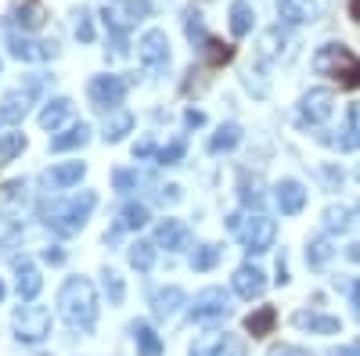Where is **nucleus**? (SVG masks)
I'll use <instances>...</instances> for the list:
<instances>
[{
    "label": "nucleus",
    "mask_w": 360,
    "mask_h": 356,
    "mask_svg": "<svg viewBox=\"0 0 360 356\" xmlns=\"http://www.w3.org/2000/svg\"><path fill=\"white\" fill-rule=\"evenodd\" d=\"M58 310H62L69 328L90 331L98 324V291L86 277H69L58 291Z\"/></svg>",
    "instance_id": "f257e3e1"
},
{
    "label": "nucleus",
    "mask_w": 360,
    "mask_h": 356,
    "mask_svg": "<svg viewBox=\"0 0 360 356\" xmlns=\"http://www.w3.org/2000/svg\"><path fill=\"white\" fill-rule=\"evenodd\" d=\"M94 205H98V195L94 191H83V195H76L69 202H51V205H44V223L54 234L72 237V234L83 230V223H86V216H90Z\"/></svg>",
    "instance_id": "f03ea898"
},
{
    "label": "nucleus",
    "mask_w": 360,
    "mask_h": 356,
    "mask_svg": "<svg viewBox=\"0 0 360 356\" xmlns=\"http://www.w3.org/2000/svg\"><path fill=\"white\" fill-rule=\"evenodd\" d=\"M314 69L321 76L339 79V86H346V91H356L360 86V58L349 47H342V44H324L314 54Z\"/></svg>",
    "instance_id": "7ed1b4c3"
},
{
    "label": "nucleus",
    "mask_w": 360,
    "mask_h": 356,
    "mask_svg": "<svg viewBox=\"0 0 360 356\" xmlns=\"http://www.w3.org/2000/svg\"><path fill=\"white\" fill-rule=\"evenodd\" d=\"M227 227H231V234H238V242H242L252 256H259V252H266L270 245H274V237H278V227H274V220H266L263 213H256V216H231L227 220Z\"/></svg>",
    "instance_id": "20e7f679"
},
{
    "label": "nucleus",
    "mask_w": 360,
    "mask_h": 356,
    "mask_svg": "<svg viewBox=\"0 0 360 356\" xmlns=\"http://www.w3.org/2000/svg\"><path fill=\"white\" fill-rule=\"evenodd\" d=\"M148 11H152L148 0H105L101 4V18L115 37H127L141 18H148Z\"/></svg>",
    "instance_id": "39448f33"
},
{
    "label": "nucleus",
    "mask_w": 360,
    "mask_h": 356,
    "mask_svg": "<svg viewBox=\"0 0 360 356\" xmlns=\"http://www.w3.org/2000/svg\"><path fill=\"white\" fill-rule=\"evenodd\" d=\"M15 331L22 342H44L47 331H51V310L44 306H18L15 310Z\"/></svg>",
    "instance_id": "423d86ee"
},
{
    "label": "nucleus",
    "mask_w": 360,
    "mask_h": 356,
    "mask_svg": "<svg viewBox=\"0 0 360 356\" xmlns=\"http://www.w3.org/2000/svg\"><path fill=\"white\" fill-rule=\"evenodd\" d=\"M231 313V295L224 288H205L195 295L191 303V317L195 320H224Z\"/></svg>",
    "instance_id": "0eeeda50"
},
{
    "label": "nucleus",
    "mask_w": 360,
    "mask_h": 356,
    "mask_svg": "<svg viewBox=\"0 0 360 356\" xmlns=\"http://www.w3.org/2000/svg\"><path fill=\"white\" fill-rule=\"evenodd\" d=\"M86 94L90 101H94L98 108H115V105H123L127 98V79H119V76H94L86 86Z\"/></svg>",
    "instance_id": "6e6552de"
},
{
    "label": "nucleus",
    "mask_w": 360,
    "mask_h": 356,
    "mask_svg": "<svg viewBox=\"0 0 360 356\" xmlns=\"http://www.w3.org/2000/svg\"><path fill=\"white\" fill-rule=\"evenodd\" d=\"M137 54H141V65L148 69H166L169 65V40L162 29H148L137 44Z\"/></svg>",
    "instance_id": "1a4fd4ad"
},
{
    "label": "nucleus",
    "mask_w": 360,
    "mask_h": 356,
    "mask_svg": "<svg viewBox=\"0 0 360 356\" xmlns=\"http://www.w3.org/2000/svg\"><path fill=\"white\" fill-rule=\"evenodd\" d=\"M191 356H245V342L238 338V335H205V338H198L195 342V349H191Z\"/></svg>",
    "instance_id": "9d476101"
},
{
    "label": "nucleus",
    "mask_w": 360,
    "mask_h": 356,
    "mask_svg": "<svg viewBox=\"0 0 360 356\" xmlns=\"http://www.w3.org/2000/svg\"><path fill=\"white\" fill-rule=\"evenodd\" d=\"M332 108H335L332 91H310V94H303L299 119H303V123H310V126H317V123H324V119L332 115Z\"/></svg>",
    "instance_id": "9b49d317"
},
{
    "label": "nucleus",
    "mask_w": 360,
    "mask_h": 356,
    "mask_svg": "<svg viewBox=\"0 0 360 356\" xmlns=\"http://www.w3.org/2000/svg\"><path fill=\"white\" fill-rule=\"evenodd\" d=\"M278 11L288 25H307L324 11V0H278Z\"/></svg>",
    "instance_id": "f8f14e48"
},
{
    "label": "nucleus",
    "mask_w": 360,
    "mask_h": 356,
    "mask_svg": "<svg viewBox=\"0 0 360 356\" xmlns=\"http://www.w3.org/2000/svg\"><path fill=\"white\" fill-rule=\"evenodd\" d=\"M11 54L18 58V62H51V58L58 54L54 44H44V40H29V37H11Z\"/></svg>",
    "instance_id": "ddd939ff"
},
{
    "label": "nucleus",
    "mask_w": 360,
    "mask_h": 356,
    "mask_svg": "<svg viewBox=\"0 0 360 356\" xmlns=\"http://www.w3.org/2000/svg\"><path fill=\"white\" fill-rule=\"evenodd\" d=\"M33 94H37V83H29V91H11L0 101V119H4V123H22L29 105H33Z\"/></svg>",
    "instance_id": "4468645a"
},
{
    "label": "nucleus",
    "mask_w": 360,
    "mask_h": 356,
    "mask_svg": "<svg viewBox=\"0 0 360 356\" xmlns=\"http://www.w3.org/2000/svg\"><path fill=\"white\" fill-rule=\"evenodd\" d=\"M263 288H266V281H263L259 266H238L234 270V291L242 295V299H259Z\"/></svg>",
    "instance_id": "2eb2a0df"
},
{
    "label": "nucleus",
    "mask_w": 360,
    "mask_h": 356,
    "mask_svg": "<svg viewBox=\"0 0 360 356\" xmlns=\"http://www.w3.org/2000/svg\"><path fill=\"white\" fill-rule=\"evenodd\" d=\"M274 191H278L274 198H278V205H281V213H285V216L303 213V205H307V187L299 184V180H281Z\"/></svg>",
    "instance_id": "dca6fc26"
},
{
    "label": "nucleus",
    "mask_w": 360,
    "mask_h": 356,
    "mask_svg": "<svg viewBox=\"0 0 360 356\" xmlns=\"http://www.w3.org/2000/svg\"><path fill=\"white\" fill-rule=\"evenodd\" d=\"M295 328H303V331H314V335H339L342 331V324L339 317H321V313H307V310H299L292 317Z\"/></svg>",
    "instance_id": "f3484780"
},
{
    "label": "nucleus",
    "mask_w": 360,
    "mask_h": 356,
    "mask_svg": "<svg viewBox=\"0 0 360 356\" xmlns=\"http://www.w3.org/2000/svg\"><path fill=\"white\" fill-rule=\"evenodd\" d=\"M11 18H15V25L22 29V33H37V29L44 25V18H47V11H44V4H37V0H22V4H15Z\"/></svg>",
    "instance_id": "a211bd4d"
},
{
    "label": "nucleus",
    "mask_w": 360,
    "mask_h": 356,
    "mask_svg": "<svg viewBox=\"0 0 360 356\" xmlns=\"http://www.w3.org/2000/svg\"><path fill=\"white\" fill-rule=\"evenodd\" d=\"M29 198V184L25 180H11L0 191V216H22V205Z\"/></svg>",
    "instance_id": "6ab92c4d"
},
{
    "label": "nucleus",
    "mask_w": 360,
    "mask_h": 356,
    "mask_svg": "<svg viewBox=\"0 0 360 356\" xmlns=\"http://www.w3.org/2000/svg\"><path fill=\"white\" fill-rule=\"evenodd\" d=\"M188 227L180 223V220H166V223H159V230H155V242L162 245V249H169V252H180L188 245Z\"/></svg>",
    "instance_id": "aec40b11"
},
{
    "label": "nucleus",
    "mask_w": 360,
    "mask_h": 356,
    "mask_svg": "<svg viewBox=\"0 0 360 356\" xmlns=\"http://www.w3.org/2000/svg\"><path fill=\"white\" fill-rule=\"evenodd\" d=\"M15 288H18V299L22 303H33L37 295H40V288H44V277H40V270L37 266H18V281H15Z\"/></svg>",
    "instance_id": "412c9836"
},
{
    "label": "nucleus",
    "mask_w": 360,
    "mask_h": 356,
    "mask_svg": "<svg viewBox=\"0 0 360 356\" xmlns=\"http://www.w3.org/2000/svg\"><path fill=\"white\" fill-rule=\"evenodd\" d=\"M274 324H278V310H274V306H259L256 313L245 317V331H249L252 338H263V335L274 331Z\"/></svg>",
    "instance_id": "4be33fe9"
},
{
    "label": "nucleus",
    "mask_w": 360,
    "mask_h": 356,
    "mask_svg": "<svg viewBox=\"0 0 360 356\" xmlns=\"http://www.w3.org/2000/svg\"><path fill=\"white\" fill-rule=\"evenodd\" d=\"M252 22H256V11H252L249 0H234V4H231V33L234 37H249Z\"/></svg>",
    "instance_id": "5701e85b"
},
{
    "label": "nucleus",
    "mask_w": 360,
    "mask_h": 356,
    "mask_svg": "<svg viewBox=\"0 0 360 356\" xmlns=\"http://www.w3.org/2000/svg\"><path fill=\"white\" fill-rule=\"evenodd\" d=\"M198 51H202V58H205L209 69H220V65H227L231 58H234V47L224 44V40H213V37H205V44H202Z\"/></svg>",
    "instance_id": "b1692460"
},
{
    "label": "nucleus",
    "mask_w": 360,
    "mask_h": 356,
    "mask_svg": "<svg viewBox=\"0 0 360 356\" xmlns=\"http://www.w3.org/2000/svg\"><path fill=\"white\" fill-rule=\"evenodd\" d=\"M86 140H90V126L86 123H76V126H69L65 133H58L51 140V152H72V147H83Z\"/></svg>",
    "instance_id": "393cba45"
},
{
    "label": "nucleus",
    "mask_w": 360,
    "mask_h": 356,
    "mask_svg": "<svg viewBox=\"0 0 360 356\" xmlns=\"http://www.w3.org/2000/svg\"><path fill=\"white\" fill-rule=\"evenodd\" d=\"M69 112H72V101H69V98H54V101L40 112V126H44V130H58V126L69 119Z\"/></svg>",
    "instance_id": "a878e982"
},
{
    "label": "nucleus",
    "mask_w": 360,
    "mask_h": 356,
    "mask_svg": "<svg viewBox=\"0 0 360 356\" xmlns=\"http://www.w3.org/2000/svg\"><path fill=\"white\" fill-rule=\"evenodd\" d=\"M134 338H137L141 356H162V338L155 335L152 324H134Z\"/></svg>",
    "instance_id": "bb28decb"
},
{
    "label": "nucleus",
    "mask_w": 360,
    "mask_h": 356,
    "mask_svg": "<svg viewBox=\"0 0 360 356\" xmlns=\"http://www.w3.org/2000/svg\"><path fill=\"white\" fill-rule=\"evenodd\" d=\"M342 152H356L360 147V108L356 105H349V112H346V126H342V137L335 140Z\"/></svg>",
    "instance_id": "cd10ccee"
},
{
    "label": "nucleus",
    "mask_w": 360,
    "mask_h": 356,
    "mask_svg": "<svg viewBox=\"0 0 360 356\" xmlns=\"http://www.w3.org/2000/svg\"><path fill=\"white\" fill-rule=\"evenodd\" d=\"M83 173H86L83 162H62V166L51 169V184H54V187H72V184L83 180Z\"/></svg>",
    "instance_id": "c85d7f7f"
},
{
    "label": "nucleus",
    "mask_w": 360,
    "mask_h": 356,
    "mask_svg": "<svg viewBox=\"0 0 360 356\" xmlns=\"http://www.w3.org/2000/svg\"><path fill=\"white\" fill-rule=\"evenodd\" d=\"M238 140H242V126H238V123H227V126H220V130L213 133V140H209V152H213V155L231 152Z\"/></svg>",
    "instance_id": "c756f323"
},
{
    "label": "nucleus",
    "mask_w": 360,
    "mask_h": 356,
    "mask_svg": "<svg viewBox=\"0 0 360 356\" xmlns=\"http://www.w3.org/2000/svg\"><path fill=\"white\" fill-rule=\"evenodd\" d=\"M184 299H188V295L184 291H180V288H166V291H159L155 295V317H173L180 306H184Z\"/></svg>",
    "instance_id": "7c9ffc66"
},
{
    "label": "nucleus",
    "mask_w": 360,
    "mask_h": 356,
    "mask_svg": "<svg viewBox=\"0 0 360 356\" xmlns=\"http://www.w3.org/2000/svg\"><path fill=\"white\" fill-rule=\"evenodd\" d=\"M130 126H134V115H130V112H115L112 123L105 126V140H112V144L123 140V137L130 133Z\"/></svg>",
    "instance_id": "2f4dec72"
},
{
    "label": "nucleus",
    "mask_w": 360,
    "mask_h": 356,
    "mask_svg": "<svg viewBox=\"0 0 360 356\" xmlns=\"http://www.w3.org/2000/svg\"><path fill=\"white\" fill-rule=\"evenodd\" d=\"M130 263L137 266V270H152V263H155V245H152V242L130 245Z\"/></svg>",
    "instance_id": "473e14b6"
},
{
    "label": "nucleus",
    "mask_w": 360,
    "mask_h": 356,
    "mask_svg": "<svg viewBox=\"0 0 360 356\" xmlns=\"http://www.w3.org/2000/svg\"><path fill=\"white\" fill-rule=\"evenodd\" d=\"M148 220V205H141V202H130V205H123V223L119 227H130V230H137V227H144Z\"/></svg>",
    "instance_id": "72a5a7b5"
},
{
    "label": "nucleus",
    "mask_w": 360,
    "mask_h": 356,
    "mask_svg": "<svg viewBox=\"0 0 360 356\" xmlns=\"http://www.w3.org/2000/svg\"><path fill=\"white\" fill-rule=\"evenodd\" d=\"M220 256H224V249H220V245H202V249L195 252L191 266H195V270H213V266L220 263Z\"/></svg>",
    "instance_id": "f704fd0d"
},
{
    "label": "nucleus",
    "mask_w": 360,
    "mask_h": 356,
    "mask_svg": "<svg viewBox=\"0 0 360 356\" xmlns=\"http://www.w3.org/2000/svg\"><path fill=\"white\" fill-rule=\"evenodd\" d=\"M22 147H25V137L22 133H0V166L11 162Z\"/></svg>",
    "instance_id": "c9c22d12"
},
{
    "label": "nucleus",
    "mask_w": 360,
    "mask_h": 356,
    "mask_svg": "<svg viewBox=\"0 0 360 356\" xmlns=\"http://www.w3.org/2000/svg\"><path fill=\"white\" fill-rule=\"evenodd\" d=\"M328 259H332V242H328V237H317V242H310L307 263H310V266H324Z\"/></svg>",
    "instance_id": "e433bc0d"
},
{
    "label": "nucleus",
    "mask_w": 360,
    "mask_h": 356,
    "mask_svg": "<svg viewBox=\"0 0 360 356\" xmlns=\"http://www.w3.org/2000/svg\"><path fill=\"white\" fill-rule=\"evenodd\" d=\"M184 29H188V40H191L195 47H202L205 37H209L205 29H202V15H198V11H188V15H184Z\"/></svg>",
    "instance_id": "4c0bfd02"
},
{
    "label": "nucleus",
    "mask_w": 360,
    "mask_h": 356,
    "mask_svg": "<svg viewBox=\"0 0 360 356\" xmlns=\"http://www.w3.org/2000/svg\"><path fill=\"white\" fill-rule=\"evenodd\" d=\"M105 295H108V303H123V295H127L123 277H119L115 270H105Z\"/></svg>",
    "instance_id": "58836bf2"
},
{
    "label": "nucleus",
    "mask_w": 360,
    "mask_h": 356,
    "mask_svg": "<svg viewBox=\"0 0 360 356\" xmlns=\"http://www.w3.org/2000/svg\"><path fill=\"white\" fill-rule=\"evenodd\" d=\"M324 223H328V230H346L349 227V209H335L332 205V209L324 213Z\"/></svg>",
    "instance_id": "ea45409f"
},
{
    "label": "nucleus",
    "mask_w": 360,
    "mask_h": 356,
    "mask_svg": "<svg viewBox=\"0 0 360 356\" xmlns=\"http://www.w3.org/2000/svg\"><path fill=\"white\" fill-rule=\"evenodd\" d=\"M76 40H83V44L94 40V22H90V11H79L76 15Z\"/></svg>",
    "instance_id": "a19ab883"
},
{
    "label": "nucleus",
    "mask_w": 360,
    "mask_h": 356,
    "mask_svg": "<svg viewBox=\"0 0 360 356\" xmlns=\"http://www.w3.org/2000/svg\"><path fill=\"white\" fill-rule=\"evenodd\" d=\"M184 159V140H173V144H166L162 152H159V162L162 166H173V162H180Z\"/></svg>",
    "instance_id": "79ce46f5"
},
{
    "label": "nucleus",
    "mask_w": 360,
    "mask_h": 356,
    "mask_svg": "<svg viewBox=\"0 0 360 356\" xmlns=\"http://www.w3.org/2000/svg\"><path fill=\"white\" fill-rule=\"evenodd\" d=\"M112 184H115L119 191H130V187L137 184V173H130V169H115V173H112Z\"/></svg>",
    "instance_id": "37998d69"
},
{
    "label": "nucleus",
    "mask_w": 360,
    "mask_h": 356,
    "mask_svg": "<svg viewBox=\"0 0 360 356\" xmlns=\"http://www.w3.org/2000/svg\"><path fill=\"white\" fill-rule=\"evenodd\" d=\"M148 155H155V144H152V140H141V144L134 147V159H148Z\"/></svg>",
    "instance_id": "c03bdc74"
},
{
    "label": "nucleus",
    "mask_w": 360,
    "mask_h": 356,
    "mask_svg": "<svg viewBox=\"0 0 360 356\" xmlns=\"http://www.w3.org/2000/svg\"><path fill=\"white\" fill-rule=\"evenodd\" d=\"M184 123H188V126H202V123H205V115L195 112V108H188V112H184Z\"/></svg>",
    "instance_id": "a18cd8bd"
},
{
    "label": "nucleus",
    "mask_w": 360,
    "mask_h": 356,
    "mask_svg": "<svg viewBox=\"0 0 360 356\" xmlns=\"http://www.w3.org/2000/svg\"><path fill=\"white\" fill-rule=\"evenodd\" d=\"M44 259H47V263H54V266H62V263H65V252H62V249H47V252H44Z\"/></svg>",
    "instance_id": "49530a36"
},
{
    "label": "nucleus",
    "mask_w": 360,
    "mask_h": 356,
    "mask_svg": "<svg viewBox=\"0 0 360 356\" xmlns=\"http://www.w3.org/2000/svg\"><path fill=\"white\" fill-rule=\"evenodd\" d=\"M353 310H356V317H360V281L353 284Z\"/></svg>",
    "instance_id": "de8ad7c7"
},
{
    "label": "nucleus",
    "mask_w": 360,
    "mask_h": 356,
    "mask_svg": "<svg viewBox=\"0 0 360 356\" xmlns=\"http://www.w3.org/2000/svg\"><path fill=\"white\" fill-rule=\"evenodd\" d=\"M346 256H349L353 263H360V245H349V252H346Z\"/></svg>",
    "instance_id": "09e8293b"
},
{
    "label": "nucleus",
    "mask_w": 360,
    "mask_h": 356,
    "mask_svg": "<svg viewBox=\"0 0 360 356\" xmlns=\"http://www.w3.org/2000/svg\"><path fill=\"white\" fill-rule=\"evenodd\" d=\"M349 15H353V18L360 22V0H353V4H349Z\"/></svg>",
    "instance_id": "8fccbe9b"
},
{
    "label": "nucleus",
    "mask_w": 360,
    "mask_h": 356,
    "mask_svg": "<svg viewBox=\"0 0 360 356\" xmlns=\"http://www.w3.org/2000/svg\"><path fill=\"white\" fill-rule=\"evenodd\" d=\"M0 299H4V284H0Z\"/></svg>",
    "instance_id": "3c124183"
},
{
    "label": "nucleus",
    "mask_w": 360,
    "mask_h": 356,
    "mask_svg": "<svg viewBox=\"0 0 360 356\" xmlns=\"http://www.w3.org/2000/svg\"><path fill=\"white\" fill-rule=\"evenodd\" d=\"M356 176H360V173H356Z\"/></svg>",
    "instance_id": "603ef678"
}]
</instances>
